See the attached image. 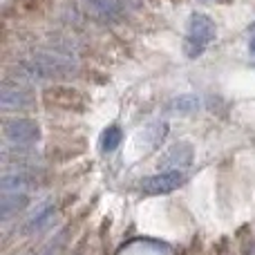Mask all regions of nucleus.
I'll list each match as a JSON object with an SVG mask.
<instances>
[{"instance_id":"nucleus-13","label":"nucleus","mask_w":255,"mask_h":255,"mask_svg":"<svg viewBox=\"0 0 255 255\" xmlns=\"http://www.w3.org/2000/svg\"><path fill=\"white\" fill-rule=\"evenodd\" d=\"M52 213H54V206H52V204H45V206H40V208H38V213H36V215L25 224V231L29 233V231L40 229V226H43L45 222H47L49 217H52Z\"/></svg>"},{"instance_id":"nucleus-7","label":"nucleus","mask_w":255,"mask_h":255,"mask_svg":"<svg viewBox=\"0 0 255 255\" xmlns=\"http://www.w3.org/2000/svg\"><path fill=\"white\" fill-rule=\"evenodd\" d=\"M195 150L188 141H179V143L170 145L163 152V157L159 159V168H168V170H184L193 163Z\"/></svg>"},{"instance_id":"nucleus-5","label":"nucleus","mask_w":255,"mask_h":255,"mask_svg":"<svg viewBox=\"0 0 255 255\" xmlns=\"http://www.w3.org/2000/svg\"><path fill=\"white\" fill-rule=\"evenodd\" d=\"M34 106V94L27 85H22V81H4L0 88V108L4 112L11 110H27Z\"/></svg>"},{"instance_id":"nucleus-8","label":"nucleus","mask_w":255,"mask_h":255,"mask_svg":"<svg viewBox=\"0 0 255 255\" xmlns=\"http://www.w3.org/2000/svg\"><path fill=\"white\" fill-rule=\"evenodd\" d=\"M36 177L29 175L27 170H16V172H4L0 179V190L2 195H29L36 188Z\"/></svg>"},{"instance_id":"nucleus-16","label":"nucleus","mask_w":255,"mask_h":255,"mask_svg":"<svg viewBox=\"0 0 255 255\" xmlns=\"http://www.w3.org/2000/svg\"><path fill=\"white\" fill-rule=\"evenodd\" d=\"M54 251H56V242H52V244H47V249H43L38 255H54Z\"/></svg>"},{"instance_id":"nucleus-14","label":"nucleus","mask_w":255,"mask_h":255,"mask_svg":"<svg viewBox=\"0 0 255 255\" xmlns=\"http://www.w3.org/2000/svg\"><path fill=\"white\" fill-rule=\"evenodd\" d=\"M166 132H168L166 124H152V126H148L143 130V136H145V141H148V143L154 148V145L161 143V139L166 136Z\"/></svg>"},{"instance_id":"nucleus-10","label":"nucleus","mask_w":255,"mask_h":255,"mask_svg":"<svg viewBox=\"0 0 255 255\" xmlns=\"http://www.w3.org/2000/svg\"><path fill=\"white\" fill-rule=\"evenodd\" d=\"M27 204H29V195H2V199H0V217H2V222H7L11 215H18L20 211H25Z\"/></svg>"},{"instance_id":"nucleus-3","label":"nucleus","mask_w":255,"mask_h":255,"mask_svg":"<svg viewBox=\"0 0 255 255\" xmlns=\"http://www.w3.org/2000/svg\"><path fill=\"white\" fill-rule=\"evenodd\" d=\"M7 143L16 148H29L40 139V126L31 119H7L2 126Z\"/></svg>"},{"instance_id":"nucleus-1","label":"nucleus","mask_w":255,"mask_h":255,"mask_svg":"<svg viewBox=\"0 0 255 255\" xmlns=\"http://www.w3.org/2000/svg\"><path fill=\"white\" fill-rule=\"evenodd\" d=\"M76 70V61L70 54L54 52V49H38L29 61H22L18 65L20 81H45V79H63Z\"/></svg>"},{"instance_id":"nucleus-17","label":"nucleus","mask_w":255,"mask_h":255,"mask_svg":"<svg viewBox=\"0 0 255 255\" xmlns=\"http://www.w3.org/2000/svg\"><path fill=\"white\" fill-rule=\"evenodd\" d=\"M249 52H251V54H253V56H255V36H253V38H251V43H249Z\"/></svg>"},{"instance_id":"nucleus-12","label":"nucleus","mask_w":255,"mask_h":255,"mask_svg":"<svg viewBox=\"0 0 255 255\" xmlns=\"http://www.w3.org/2000/svg\"><path fill=\"white\" fill-rule=\"evenodd\" d=\"M121 139H124V132H121L119 126L106 128V132L101 134V150L103 152H115V150L119 148Z\"/></svg>"},{"instance_id":"nucleus-11","label":"nucleus","mask_w":255,"mask_h":255,"mask_svg":"<svg viewBox=\"0 0 255 255\" xmlns=\"http://www.w3.org/2000/svg\"><path fill=\"white\" fill-rule=\"evenodd\" d=\"M202 101L195 94H181V97H175L170 103H168V110L177 112V115H190V112L199 110Z\"/></svg>"},{"instance_id":"nucleus-15","label":"nucleus","mask_w":255,"mask_h":255,"mask_svg":"<svg viewBox=\"0 0 255 255\" xmlns=\"http://www.w3.org/2000/svg\"><path fill=\"white\" fill-rule=\"evenodd\" d=\"M242 253L244 255H255V242L251 238H244V242H242Z\"/></svg>"},{"instance_id":"nucleus-4","label":"nucleus","mask_w":255,"mask_h":255,"mask_svg":"<svg viewBox=\"0 0 255 255\" xmlns=\"http://www.w3.org/2000/svg\"><path fill=\"white\" fill-rule=\"evenodd\" d=\"M43 99L49 108L67 112H83L85 110V97L72 85H52L43 92Z\"/></svg>"},{"instance_id":"nucleus-2","label":"nucleus","mask_w":255,"mask_h":255,"mask_svg":"<svg viewBox=\"0 0 255 255\" xmlns=\"http://www.w3.org/2000/svg\"><path fill=\"white\" fill-rule=\"evenodd\" d=\"M215 22L213 18H208L206 13H193L188 18V29H186L184 38V52L186 56L197 58L199 54H204V49L215 40Z\"/></svg>"},{"instance_id":"nucleus-9","label":"nucleus","mask_w":255,"mask_h":255,"mask_svg":"<svg viewBox=\"0 0 255 255\" xmlns=\"http://www.w3.org/2000/svg\"><path fill=\"white\" fill-rule=\"evenodd\" d=\"M83 9L97 20H115L124 11L121 0H83Z\"/></svg>"},{"instance_id":"nucleus-6","label":"nucleus","mask_w":255,"mask_h":255,"mask_svg":"<svg viewBox=\"0 0 255 255\" xmlns=\"http://www.w3.org/2000/svg\"><path fill=\"white\" fill-rule=\"evenodd\" d=\"M186 181L184 170H161L141 181V190L145 195H170Z\"/></svg>"}]
</instances>
